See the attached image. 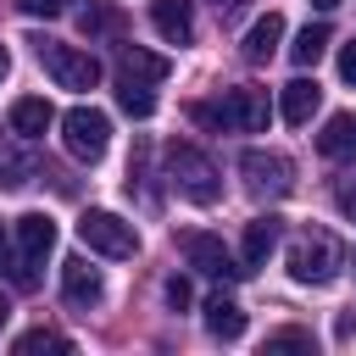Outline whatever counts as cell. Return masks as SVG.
<instances>
[{"instance_id": "6da1fadb", "label": "cell", "mask_w": 356, "mask_h": 356, "mask_svg": "<svg viewBox=\"0 0 356 356\" xmlns=\"http://www.w3.org/2000/svg\"><path fill=\"white\" fill-rule=\"evenodd\" d=\"M267 117H273V106H267L261 89H228L222 100L195 106V122H206V128H239V134H261Z\"/></svg>"}, {"instance_id": "7a4b0ae2", "label": "cell", "mask_w": 356, "mask_h": 356, "mask_svg": "<svg viewBox=\"0 0 356 356\" xmlns=\"http://www.w3.org/2000/svg\"><path fill=\"white\" fill-rule=\"evenodd\" d=\"M167 178H172L178 195L195 200V206H217V200H222V178H217V167H211V156L195 150V145H172V150H167Z\"/></svg>"}, {"instance_id": "3957f363", "label": "cell", "mask_w": 356, "mask_h": 356, "mask_svg": "<svg viewBox=\"0 0 356 356\" xmlns=\"http://www.w3.org/2000/svg\"><path fill=\"white\" fill-rule=\"evenodd\" d=\"M33 56H39V67H44L61 89H95V83H100V61H95L89 50H78V44L39 39V44H33Z\"/></svg>"}, {"instance_id": "277c9868", "label": "cell", "mask_w": 356, "mask_h": 356, "mask_svg": "<svg viewBox=\"0 0 356 356\" xmlns=\"http://www.w3.org/2000/svg\"><path fill=\"white\" fill-rule=\"evenodd\" d=\"M289 278H295V284H312V289L334 284V278H339V245H334L328 234H300V239L289 245Z\"/></svg>"}, {"instance_id": "5b68a950", "label": "cell", "mask_w": 356, "mask_h": 356, "mask_svg": "<svg viewBox=\"0 0 356 356\" xmlns=\"http://www.w3.org/2000/svg\"><path fill=\"white\" fill-rule=\"evenodd\" d=\"M61 145H67V156H78V161H100L106 145H111V117L95 111V106H72V111L61 117Z\"/></svg>"}, {"instance_id": "8992f818", "label": "cell", "mask_w": 356, "mask_h": 356, "mask_svg": "<svg viewBox=\"0 0 356 356\" xmlns=\"http://www.w3.org/2000/svg\"><path fill=\"white\" fill-rule=\"evenodd\" d=\"M78 239H83L89 250H100V256H117V261L139 256V228L122 222L117 211H83V217H78Z\"/></svg>"}, {"instance_id": "52a82bcc", "label": "cell", "mask_w": 356, "mask_h": 356, "mask_svg": "<svg viewBox=\"0 0 356 356\" xmlns=\"http://www.w3.org/2000/svg\"><path fill=\"white\" fill-rule=\"evenodd\" d=\"M50 250H56V222H50L44 211L17 217V289H33V284H39L33 267H44Z\"/></svg>"}, {"instance_id": "ba28073f", "label": "cell", "mask_w": 356, "mask_h": 356, "mask_svg": "<svg viewBox=\"0 0 356 356\" xmlns=\"http://www.w3.org/2000/svg\"><path fill=\"white\" fill-rule=\"evenodd\" d=\"M178 250H184V261H189L195 273H206V278H245V261H239L217 234H206V228H184V234H178Z\"/></svg>"}, {"instance_id": "9c48e42d", "label": "cell", "mask_w": 356, "mask_h": 356, "mask_svg": "<svg viewBox=\"0 0 356 356\" xmlns=\"http://www.w3.org/2000/svg\"><path fill=\"white\" fill-rule=\"evenodd\" d=\"M239 172H245V184L256 195H289V184H295V167L278 150H245L239 156Z\"/></svg>"}, {"instance_id": "30bf717a", "label": "cell", "mask_w": 356, "mask_h": 356, "mask_svg": "<svg viewBox=\"0 0 356 356\" xmlns=\"http://www.w3.org/2000/svg\"><path fill=\"white\" fill-rule=\"evenodd\" d=\"M61 295H67L72 306H100V300H106V278H100V267H89L83 256L61 261Z\"/></svg>"}, {"instance_id": "8fae6325", "label": "cell", "mask_w": 356, "mask_h": 356, "mask_svg": "<svg viewBox=\"0 0 356 356\" xmlns=\"http://www.w3.org/2000/svg\"><path fill=\"white\" fill-rule=\"evenodd\" d=\"M150 28L167 44H189L195 39V0H150Z\"/></svg>"}, {"instance_id": "7c38bea8", "label": "cell", "mask_w": 356, "mask_h": 356, "mask_svg": "<svg viewBox=\"0 0 356 356\" xmlns=\"http://www.w3.org/2000/svg\"><path fill=\"white\" fill-rule=\"evenodd\" d=\"M317 150L328 161H356V111H334L317 134Z\"/></svg>"}, {"instance_id": "4fadbf2b", "label": "cell", "mask_w": 356, "mask_h": 356, "mask_svg": "<svg viewBox=\"0 0 356 356\" xmlns=\"http://www.w3.org/2000/svg\"><path fill=\"white\" fill-rule=\"evenodd\" d=\"M117 78L122 83H161L167 78V56H156V50H145V44H122V67H117Z\"/></svg>"}, {"instance_id": "5bb4252c", "label": "cell", "mask_w": 356, "mask_h": 356, "mask_svg": "<svg viewBox=\"0 0 356 356\" xmlns=\"http://www.w3.org/2000/svg\"><path fill=\"white\" fill-rule=\"evenodd\" d=\"M323 106V89L312 83V78H295V83H284V95H278V111H284V122H312V111Z\"/></svg>"}, {"instance_id": "9a60e30c", "label": "cell", "mask_w": 356, "mask_h": 356, "mask_svg": "<svg viewBox=\"0 0 356 356\" xmlns=\"http://www.w3.org/2000/svg\"><path fill=\"white\" fill-rule=\"evenodd\" d=\"M278 39H284V17H278V11L256 17L250 33H245V61H273V56H278Z\"/></svg>"}, {"instance_id": "2e32d148", "label": "cell", "mask_w": 356, "mask_h": 356, "mask_svg": "<svg viewBox=\"0 0 356 356\" xmlns=\"http://www.w3.org/2000/svg\"><path fill=\"white\" fill-rule=\"evenodd\" d=\"M50 122H56V111H50L44 95H22V100H11V128H17L22 139H39Z\"/></svg>"}, {"instance_id": "e0dca14e", "label": "cell", "mask_w": 356, "mask_h": 356, "mask_svg": "<svg viewBox=\"0 0 356 356\" xmlns=\"http://www.w3.org/2000/svg\"><path fill=\"white\" fill-rule=\"evenodd\" d=\"M273 245H278V217H256V222H245V245H239L245 273H250V267H261V261L273 256Z\"/></svg>"}, {"instance_id": "ac0fdd59", "label": "cell", "mask_w": 356, "mask_h": 356, "mask_svg": "<svg viewBox=\"0 0 356 356\" xmlns=\"http://www.w3.org/2000/svg\"><path fill=\"white\" fill-rule=\"evenodd\" d=\"M206 328H211V339H239V334H245V312H239V300L211 295V300H206Z\"/></svg>"}, {"instance_id": "d6986e66", "label": "cell", "mask_w": 356, "mask_h": 356, "mask_svg": "<svg viewBox=\"0 0 356 356\" xmlns=\"http://www.w3.org/2000/svg\"><path fill=\"white\" fill-rule=\"evenodd\" d=\"M328 39H334V33H328L323 22H306V28L295 33V44H289V56H295L300 67H317V56L328 50Z\"/></svg>"}, {"instance_id": "ffe728a7", "label": "cell", "mask_w": 356, "mask_h": 356, "mask_svg": "<svg viewBox=\"0 0 356 356\" xmlns=\"http://www.w3.org/2000/svg\"><path fill=\"white\" fill-rule=\"evenodd\" d=\"M117 106H122L128 117H150V111H156V89H150V83H122V78H117Z\"/></svg>"}, {"instance_id": "44dd1931", "label": "cell", "mask_w": 356, "mask_h": 356, "mask_svg": "<svg viewBox=\"0 0 356 356\" xmlns=\"http://www.w3.org/2000/svg\"><path fill=\"white\" fill-rule=\"evenodd\" d=\"M28 178H33V161H28L22 150H0V184H6V189H22Z\"/></svg>"}, {"instance_id": "7402d4cb", "label": "cell", "mask_w": 356, "mask_h": 356, "mask_svg": "<svg viewBox=\"0 0 356 356\" xmlns=\"http://www.w3.org/2000/svg\"><path fill=\"white\" fill-rule=\"evenodd\" d=\"M278 350H317V339H312V328H278V334H267V356H278Z\"/></svg>"}, {"instance_id": "603a6c76", "label": "cell", "mask_w": 356, "mask_h": 356, "mask_svg": "<svg viewBox=\"0 0 356 356\" xmlns=\"http://www.w3.org/2000/svg\"><path fill=\"white\" fill-rule=\"evenodd\" d=\"M17 350L33 356V350H72V345H67V334H56V328H33V334L17 339Z\"/></svg>"}, {"instance_id": "cb8c5ba5", "label": "cell", "mask_w": 356, "mask_h": 356, "mask_svg": "<svg viewBox=\"0 0 356 356\" xmlns=\"http://www.w3.org/2000/svg\"><path fill=\"white\" fill-rule=\"evenodd\" d=\"M78 22H83V33H111V28H117V17H111L106 6H95V0L78 11Z\"/></svg>"}, {"instance_id": "d4e9b609", "label": "cell", "mask_w": 356, "mask_h": 356, "mask_svg": "<svg viewBox=\"0 0 356 356\" xmlns=\"http://www.w3.org/2000/svg\"><path fill=\"white\" fill-rule=\"evenodd\" d=\"M189 300H195V295H189V278H178V273H172V278H167V306H172V312H184Z\"/></svg>"}, {"instance_id": "484cf974", "label": "cell", "mask_w": 356, "mask_h": 356, "mask_svg": "<svg viewBox=\"0 0 356 356\" xmlns=\"http://www.w3.org/2000/svg\"><path fill=\"white\" fill-rule=\"evenodd\" d=\"M339 78H345V83H356V39H350V44H339Z\"/></svg>"}, {"instance_id": "4316f807", "label": "cell", "mask_w": 356, "mask_h": 356, "mask_svg": "<svg viewBox=\"0 0 356 356\" xmlns=\"http://www.w3.org/2000/svg\"><path fill=\"white\" fill-rule=\"evenodd\" d=\"M17 6H22L28 17H56V11H61V0H17Z\"/></svg>"}, {"instance_id": "83f0119b", "label": "cell", "mask_w": 356, "mask_h": 356, "mask_svg": "<svg viewBox=\"0 0 356 356\" xmlns=\"http://www.w3.org/2000/svg\"><path fill=\"white\" fill-rule=\"evenodd\" d=\"M0 273L17 284V256H11V239H6V228H0Z\"/></svg>"}, {"instance_id": "f1b7e54d", "label": "cell", "mask_w": 356, "mask_h": 356, "mask_svg": "<svg viewBox=\"0 0 356 356\" xmlns=\"http://www.w3.org/2000/svg\"><path fill=\"white\" fill-rule=\"evenodd\" d=\"M350 334H356V306H350V312H339V317H334V339H350Z\"/></svg>"}, {"instance_id": "f546056e", "label": "cell", "mask_w": 356, "mask_h": 356, "mask_svg": "<svg viewBox=\"0 0 356 356\" xmlns=\"http://www.w3.org/2000/svg\"><path fill=\"white\" fill-rule=\"evenodd\" d=\"M334 200H339V211L356 222V184H339V195H334Z\"/></svg>"}, {"instance_id": "4dcf8cb0", "label": "cell", "mask_w": 356, "mask_h": 356, "mask_svg": "<svg viewBox=\"0 0 356 356\" xmlns=\"http://www.w3.org/2000/svg\"><path fill=\"white\" fill-rule=\"evenodd\" d=\"M211 6H217V17H234L239 11V0H211Z\"/></svg>"}, {"instance_id": "1f68e13d", "label": "cell", "mask_w": 356, "mask_h": 356, "mask_svg": "<svg viewBox=\"0 0 356 356\" xmlns=\"http://www.w3.org/2000/svg\"><path fill=\"white\" fill-rule=\"evenodd\" d=\"M312 6H317V11H334V6H345V0H312Z\"/></svg>"}, {"instance_id": "d6a6232c", "label": "cell", "mask_w": 356, "mask_h": 356, "mask_svg": "<svg viewBox=\"0 0 356 356\" xmlns=\"http://www.w3.org/2000/svg\"><path fill=\"white\" fill-rule=\"evenodd\" d=\"M6 72H11V56H6V44H0V78H6Z\"/></svg>"}, {"instance_id": "836d02e7", "label": "cell", "mask_w": 356, "mask_h": 356, "mask_svg": "<svg viewBox=\"0 0 356 356\" xmlns=\"http://www.w3.org/2000/svg\"><path fill=\"white\" fill-rule=\"evenodd\" d=\"M6 317H11V306H6V300H0V328H6Z\"/></svg>"}]
</instances>
